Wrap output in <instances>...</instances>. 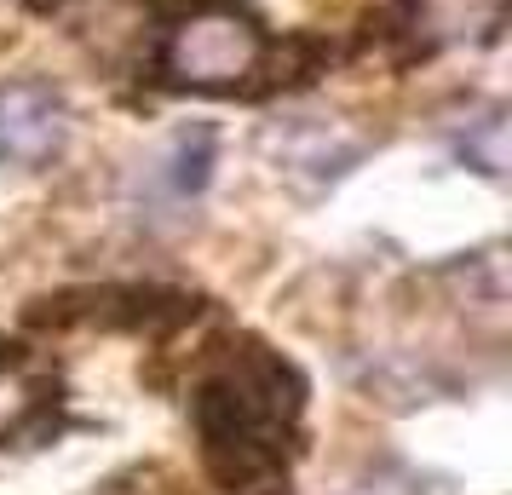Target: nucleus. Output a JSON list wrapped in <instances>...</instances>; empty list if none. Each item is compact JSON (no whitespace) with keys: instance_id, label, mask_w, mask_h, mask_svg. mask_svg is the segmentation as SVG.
Here are the masks:
<instances>
[{"instance_id":"obj_5","label":"nucleus","mask_w":512,"mask_h":495,"mask_svg":"<svg viewBox=\"0 0 512 495\" xmlns=\"http://www.w3.org/2000/svg\"><path fill=\"white\" fill-rule=\"evenodd\" d=\"M47 409V380L29 375L24 346H0V444L18 438Z\"/></svg>"},{"instance_id":"obj_1","label":"nucleus","mask_w":512,"mask_h":495,"mask_svg":"<svg viewBox=\"0 0 512 495\" xmlns=\"http://www.w3.org/2000/svg\"><path fill=\"white\" fill-rule=\"evenodd\" d=\"M300 409H305V380L288 357L259 346V340L231 346L225 363L190 392L208 478L231 495L282 490L288 461H294Z\"/></svg>"},{"instance_id":"obj_2","label":"nucleus","mask_w":512,"mask_h":495,"mask_svg":"<svg viewBox=\"0 0 512 495\" xmlns=\"http://www.w3.org/2000/svg\"><path fill=\"white\" fill-rule=\"evenodd\" d=\"M259 64H265V35L236 6H202V12L179 18L162 41V70L196 93L242 87Z\"/></svg>"},{"instance_id":"obj_6","label":"nucleus","mask_w":512,"mask_h":495,"mask_svg":"<svg viewBox=\"0 0 512 495\" xmlns=\"http://www.w3.org/2000/svg\"><path fill=\"white\" fill-rule=\"evenodd\" d=\"M208 173H213V133H208V127H190V133H179V139H173V150H167L162 185L173 190V196H196V190L208 185Z\"/></svg>"},{"instance_id":"obj_4","label":"nucleus","mask_w":512,"mask_h":495,"mask_svg":"<svg viewBox=\"0 0 512 495\" xmlns=\"http://www.w3.org/2000/svg\"><path fill=\"white\" fill-rule=\"evenodd\" d=\"M409 24L426 41H489L501 29V0H409Z\"/></svg>"},{"instance_id":"obj_3","label":"nucleus","mask_w":512,"mask_h":495,"mask_svg":"<svg viewBox=\"0 0 512 495\" xmlns=\"http://www.w3.org/2000/svg\"><path fill=\"white\" fill-rule=\"evenodd\" d=\"M70 139V110L47 81H6L0 87V162L47 167Z\"/></svg>"}]
</instances>
